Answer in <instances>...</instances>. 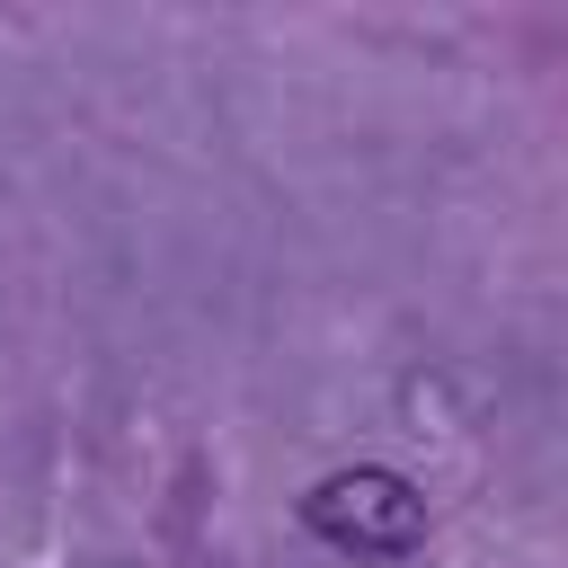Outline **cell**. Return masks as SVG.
Instances as JSON below:
<instances>
[{
  "label": "cell",
  "mask_w": 568,
  "mask_h": 568,
  "mask_svg": "<svg viewBox=\"0 0 568 568\" xmlns=\"http://www.w3.org/2000/svg\"><path fill=\"white\" fill-rule=\"evenodd\" d=\"M302 524L355 559H408L426 541V497L382 470V462H355V470H328L311 497H302Z\"/></svg>",
  "instance_id": "6da1fadb"
}]
</instances>
